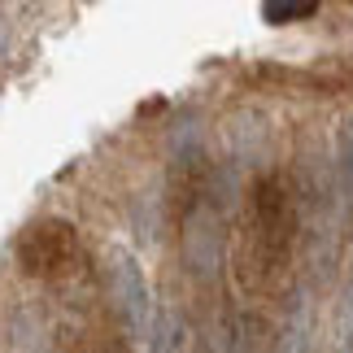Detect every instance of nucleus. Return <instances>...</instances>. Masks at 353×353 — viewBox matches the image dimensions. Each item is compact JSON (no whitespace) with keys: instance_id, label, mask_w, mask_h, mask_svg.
<instances>
[{"instance_id":"2","label":"nucleus","mask_w":353,"mask_h":353,"mask_svg":"<svg viewBox=\"0 0 353 353\" xmlns=\"http://www.w3.org/2000/svg\"><path fill=\"white\" fill-rule=\"evenodd\" d=\"M79 262V232L65 219H39L18 240V266L31 279H61Z\"/></svg>"},{"instance_id":"4","label":"nucleus","mask_w":353,"mask_h":353,"mask_svg":"<svg viewBox=\"0 0 353 353\" xmlns=\"http://www.w3.org/2000/svg\"><path fill=\"white\" fill-rule=\"evenodd\" d=\"M305 13H314V0H266L270 22H292V18H305Z\"/></svg>"},{"instance_id":"1","label":"nucleus","mask_w":353,"mask_h":353,"mask_svg":"<svg viewBox=\"0 0 353 353\" xmlns=\"http://www.w3.org/2000/svg\"><path fill=\"white\" fill-rule=\"evenodd\" d=\"M296 244V210L292 192L279 174H262L249 188V205L240 219V249H236V270L249 292L270 288L292 262Z\"/></svg>"},{"instance_id":"3","label":"nucleus","mask_w":353,"mask_h":353,"mask_svg":"<svg viewBox=\"0 0 353 353\" xmlns=\"http://www.w3.org/2000/svg\"><path fill=\"white\" fill-rule=\"evenodd\" d=\"M74 353H131V345H127V336H122V327L118 323H92V327L79 336V349Z\"/></svg>"}]
</instances>
